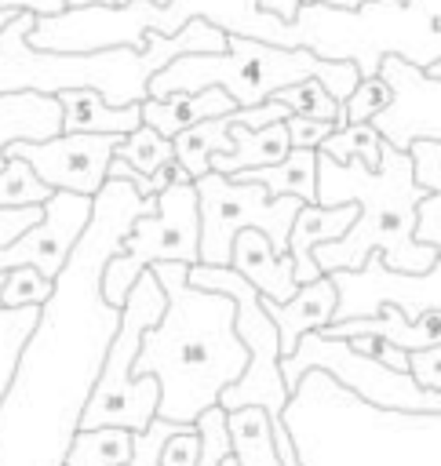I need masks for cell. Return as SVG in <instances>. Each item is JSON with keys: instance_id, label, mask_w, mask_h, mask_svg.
I'll list each match as a JSON object with an SVG mask.
<instances>
[{"instance_id": "1", "label": "cell", "mask_w": 441, "mask_h": 466, "mask_svg": "<svg viewBox=\"0 0 441 466\" xmlns=\"http://www.w3.org/2000/svg\"><path fill=\"white\" fill-rule=\"evenodd\" d=\"M153 211L157 197L146 200L120 178H106L91 197L87 229L55 277V291L40 306V320L0 400V466L66 462L102 357L120 324V309L102 299V269L131 222Z\"/></svg>"}, {"instance_id": "2", "label": "cell", "mask_w": 441, "mask_h": 466, "mask_svg": "<svg viewBox=\"0 0 441 466\" xmlns=\"http://www.w3.org/2000/svg\"><path fill=\"white\" fill-rule=\"evenodd\" d=\"M149 269L164 288V313L142 335L131 379H157V419L193 426L241 379L248 350L233 331V302L226 295L190 288V266L182 262H157Z\"/></svg>"}, {"instance_id": "3", "label": "cell", "mask_w": 441, "mask_h": 466, "mask_svg": "<svg viewBox=\"0 0 441 466\" xmlns=\"http://www.w3.org/2000/svg\"><path fill=\"white\" fill-rule=\"evenodd\" d=\"M426 197L412 182L408 153L383 142L379 171H368L361 160L335 164L317 153V204H357L354 226L332 240L313 248V262L321 273H357L368 255H379L383 269L423 277L441 255L412 237L415 208Z\"/></svg>"}, {"instance_id": "4", "label": "cell", "mask_w": 441, "mask_h": 466, "mask_svg": "<svg viewBox=\"0 0 441 466\" xmlns=\"http://www.w3.org/2000/svg\"><path fill=\"white\" fill-rule=\"evenodd\" d=\"M36 25L33 11H18L0 33V95L36 91L58 95L69 87H91L109 106H131L149 98V76L182 55H222L226 33L208 25L204 18L186 22L175 36H146L142 51L109 47L91 55H58L29 47V33Z\"/></svg>"}, {"instance_id": "5", "label": "cell", "mask_w": 441, "mask_h": 466, "mask_svg": "<svg viewBox=\"0 0 441 466\" xmlns=\"http://www.w3.org/2000/svg\"><path fill=\"white\" fill-rule=\"evenodd\" d=\"M266 44L350 62L357 76H375L383 58H401L426 73L441 62V0H368L357 11L299 4L292 22L273 18Z\"/></svg>"}, {"instance_id": "6", "label": "cell", "mask_w": 441, "mask_h": 466, "mask_svg": "<svg viewBox=\"0 0 441 466\" xmlns=\"http://www.w3.org/2000/svg\"><path fill=\"white\" fill-rule=\"evenodd\" d=\"M321 80V87L343 106L357 87V69L350 62H324L303 47H273L248 36H230L222 55H182L149 76V98H168L175 91L222 87L237 109L273 98L281 87L299 80Z\"/></svg>"}, {"instance_id": "7", "label": "cell", "mask_w": 441, "mask_h": 466, "mask_svg": "<svg viewBox=\"0 0 441 466\" xmlns=\"http://www.w3.org/2000/svg\"><path fill=\"white\" fill-rule=\"evenodd\" d=\"M164 313V288L153 277V269H142L138 280L131 284V291L124 295L120 306V324L109 339V350L102 357L95 390L84 404L80 415V430H102V426H117L128 433L146 430L157 419V400H160V386L153 375L131 379L142 335L160 320Z\"/></svg>"}, {"instance_id": "8", "label": "cell", "mask_w": 441, "mask_h": 466, "mask_svg": "<svg viewBox=\"0 0 441 466\" xmlns=\"http://www.w3.org/2000/svg\"><path fill=\"white\" fill-rule=\"evenodd\" d=\"M190 288L200 291H219L233 302V331L248 350V368L241 371V379L233 386L222 390L219 408L222 411H237V408H262L270 422H281L288 411V386L281 379V339L273 320L262 309L259 291L237 277L230 266H190L186 269Z\"/></svg>"}, {"instance_id": "9", "label": "cell", "mask_w": 441, "mask_h": 466, "mask_svg": "<svg viewBox=\"0 0 441 466\" xmlns=\"http://www.w3.org/2000/svg\"><path fill=\"white\" fill-rule=\"evenodd\" d=\"M157 262H200V215H197V189L193 182H175L157 193V211L131 222L128 237L113 251L102 269V299L109 306H124V295L138 280L142 269Z\"/></svg>"}, {"instance_id": "10", "label": "cell", "mask_w": 441, "mask_h": 466, "mask_svg": "<svg viewBox=\"0 0 441 466\" xmlns=\"http://www.w3.org/2000/svg\"><path fill=\"white\" fill-rule=\"evenodd\" d=\"M197 215H200V266H230L233 237L244 229H259L277 255L288 251L292 218L303 200L295 197H266L255 182H237L219 171L193 178Z\"/></svg>"}, {"instance_id": "11", "label": "cell", "mask_w": 441, "mask_h": 466, "mask_svg": "<svg viewBox=\"0 0 441 466\" xmlns=\"http://www.w3.org/2000/svg\"><path fill=\"white\" fill-rule=\"evenodd\" d=\"M310 371L335 375L346 390H354L361 400L383 408V411H405V415H441V390H419L408 371H390L375 357H361L350 350L346 339H324L321 331H310L299 339L295 353L281 360V379L288 393L303 386Z\"/></svg>"}, {"instance_id": "12", "label": "cell", "mask_w": 441, "mask_h": 466, "mask_svg": "<svg viewBox=\"0 0 441 466\" xmlns=\"http://www.w3.org/2000/svg\"><path fill=\"white\" fill-rule=\"evenodd\" d=\"M328 277L339 295L332 324L354 317H375L379 306H397L408 320L426 309H441V258L423 277H405L383 269L379 255H368L357 273H328Z\"/></svg>"}, {"instance_id": "13", "label": "cell", "mask_w": 441, "mask_h": 466, "mask_svg": "<svg viewBox=\"0 0 441 466\" xmlns=\"http://www.w3.org/2000/svg\"><path fill=\"white\" fill-rule=\"evenodd\" d=\"M120 135H55L47 142H11L4 157H22L47 189L95 197L106 186Z\"/></svg>"}, {"instance_id": "14", "label": "cell", "mask_w": 441, "mask_h": 466, "mask_svg": "<svg viewBox=\"0 0 441 466\" xmlns=\"http://www.w3.org/2000/svg\"><path fill=\"white\" fill-rule=\"evenodd\" d=\"M87 218H91V197H77L62 189L51 193V200L44 204V218L29 226L22 237H15L7 248H0V273L29 266L40 277L55 280L69 262L80 233L87 229Z\"/></svg>"}, {"instance_id": "15", "label": "cell", "mask_w": 441, "mask_h": 466, "mask_svg": "<svg viewBox=\"0 0 441 466\" xmlns=\"http://www.w3.org/2000/svg\"><path fill=\"white\" fill-rule=\"evenodd\" d=\"M379 76L390 87L386 109L375 113V120H372L379 138L401 153L415 138L441 142V80L405 66L401 58H383Z\"/></svg>"}, {"instance_id": "16", "label": "cell", "mask_w": 441, "mask_h": 466, "mask_svg": "<svg viewBox=\"0 0 441 466\" xmlns=\"http://www.w3.org/2000/svg\"><path fill=\"white\" fill-rule=\"evenodd\" d=\"M335 302H339V295H335V284H332L328 273L317 277V280H310V284H299V291L288 302H266L262 299V309L273 320L277 339H281V360L295 353V346H299L303 335L321 331V328L332 324Z\"/></svg>"}, {"instance_id": "17", "label": "cell", "mask_w": 441, "mask_h": 466, "mask_svg": "<svg viewBox=\"0 0 441 466\" xmlns=\"http://www.w3.org/2000/svg\"><path fill=\"white\" fill-rule=\"evenodd\" d=\"M230 269L237 277H244L259 299L266 302H288L299 284H295V266L292 255H277L273 244L259 233V229H244L233 237V251H230Z\"/></svg>"}, {"instance_id": "18", "label": "cell", "mask_w": 441, "mask_h": 466, "mask_svg": "<svg viewBox=\"0 0 441 466\" xmlns=\"http://www.w3.org/2000/svg\"><path fill=\"white\" fill-rule=\"evenodd\" d=\"M193 18H204L208 25L222 29L226 36H248V40L266 44V33L277 15L262 11L259 0H168L164 4L168 36H175Z\"/></svg>"}, {"instance_id": "19", "label": "cell", "mask_w": 441, "mask_h": 466, "mask_svg": "<svg viewBox=\"0 0 441 466\" xmlns=\"http://www.w3.org/2000/svg\"><path fill=\"white\" fill-rule=\"evenodd\" d=\"M357 218V204H303L299 215L292 218V233H288V255L295 266V284H310L317 277H324L313 262V248L339 240Z\"/></svg>"}, {"instance_id": "20", "label": "cell", "mask_w": 441, "mask_h": 466, "mask_svg": "<svg viewBox=\"0 0 441 466\" xmlns=\"http://www.w3.org/2000/svg\"><path fill=\"white\" fill-rule=\"evenodd\" d=\"M62 109V135H131L142 127V102L109 106L91 87H69L55 95Z\"/></svg>"}, {"instance_id": "21", "label": "cell", "mask_w": 441, "mask_h": 466, "mask_svg": "<svg viewBox=\"0 0 441 466\" xmlns=\"http://www.w3.org/2000/svg\"><path fill=\"white\" fill-rule=\"evenodd\" d=\"M237 113V102L222 91V87H204V91H175L168 98H146L142 102V124L153 127L164 138H175L179 131L215 120V116H230Z\"/></svg>"}, {"instance_id": "22", "label": "cell", "mask_w": 441, "mask_h": 466, "mask_svg": "<svg viewBox=\"0 0 441 466\" xmlns=\"http://www.w3.org/2000/svg\"><path fill=\"white\" fill-rule=\"evenodd\" d=\"M62 135V109L51 95L15 91L0 95V167L11 142H47Z\"/></svg>"}, {"instance_id": "23", "label": "cell", "mask_w": 441, "mask_h": 466, "mask_svg": "<svg viewBox=\"0 0 441 466\" xmlns=\"http://www.w3.org/2000/svg\"><path fill=\"white\" fill-rule=\"evenodd\" d=\"M233 178L262 186L266 197H295L303 204H317V149H288L284 160L237 171Z\"/></svg>"}, {"instance_id": "24", "label": "cell", "mask_w": 441, "mask_h": 466, "mask_svg": "<svg viewBox=\"0 0 441 466\" xmlns=\"http://www.w3.org/2000/svg\"><path fill=\"white\" fill-rule=\"evenodd\" d=\"M230 138H233V153L230 157H211V171L233 178L237 171H248V167H266V164H277L288 157V131L284 124H270L262 131H248L233 120L230 113Z\"/></svg>"}, {"instance_id": "25", "label": "cell", "mask_w": 441, "mask_h": 466, "mask_svg": "<svg viewBox=\"0 0 441 466\" xmlns=\"http://www.w3.org/2000/svg\"><path fill=\"white\" fill-rule=\"evenodd\" d=\"M175 146V164L193 178L211 171V157H230L233 153V138H230V116H215L204 124H193L186 131H179L171 138Z\"/></svg>"}, {"instance_id": "26", "label": "cell", "mask_w": 441, "mask_h": 466, "mask_svg": "<svg viewBox=\"0 0 441 466\" xmlns=\"http://www.w3.org/2000/svg\"><path fill=\"white\" fill-rule=\"evenodd\" d=\"M226 430H230V455L237 466H281L270 419L262 408L226 411Z\"/></svg>"}, {"instance_id": "27", "label": "cell", "mask_w": 441, "mask_h": 466, "mask_svg": "<svg viewBox=\"0 0 441 466\" xmlns=\"http://www.w3.org/2000/svg\"><path fill=\"white\" fill-rule=\"evenodd\" d=\"M131 455V433L117 426L77 430L62 466H124Z\"/></svg>"}, {"instance_id": "28", "label": "cell", "mask_w": 441, "mask_h": 466, "mask_svg": "<svg viewBox=\"0 0 441 466\" xmlns=\"http://www.w3.org/2000/svg\"><path fill=\"white\" fill-rule=\"evenodd\" d=\"M321 157L335 160V164H350V160H361L368 171H379V160H383V138L372 124H343L335 127L321 146H317Z\"/></svg>"}, {"instance_id": "29", "label": "cell", "mask_w": 441, "mask_h": 466, "mask_svg": "<svg viewBox=\"0 0 441 466\" xmlns=\"http://www.w3.org/2000/svg\"><path fill=\"white\" fill-rule=\"evenodd\" d=\"M117 160H124L128 167H135L138 175H146V178H153L164 164H171L175 160V146H171V138H164V135H157L153 127H138V131H131V135H124L120 138V146H117V153H113Z\"/></svg>"}, {"instance_id": "30", "label": "cell", "mask_w": 441, "mask_h": 466, "mask_svg": "<svg viewBox=\"0 0 441 466\" xmlns=\"http://www.w3.org/2000/svg\"><path fill=\"white\" fill-rule=\"evenodd\" d=\"M55 189H47L22 157H4L0 167V208H44Z\"/></svg>"}, {"instance_id": "31", "label": "cell", "mask_w": 441, "mask_h": 466, "mask_svg": "<svg viewBox=\"0 0 441 466\" xmlns=\"http://www.w3.org/2000/svg\"><path fill=\"white\" fill-rule=\"evenodd\" d=\"M273 102H281L292 116H310V120H332V124H339V113H343V106L321 87V80H299V84H292V87H281L277 95H273Z\"/></svg>"}, {"instance_id": "32", "label": "cell", "mask_w": 441, "mask_h": 466, "mask_svg": "<svg viewBox=\"0 0 441 466\" xmlns=\"http://www.w3.org/2000/svg\"><path fill=\"white\" fill-rule=\"evenodd\" d=\"M386 102H390L386 80L379 73L375 76H361L357 87L350 91V98L343 102V113H339V124L335 127H343V124H372L375 113L386 109Z\"/></svg>"}, {"instance_id": "33", "label": "cell", "mask_w": 441, "mask_h": 466, "mask_svg": "<svg viewBox=\"0 0 441 466\" xmlns=\"http://www.w3.org/2000/svg\"><path fill=\"white\" fill-rule=\"evenodd\" d=\"M55 291V280L40 277L36 269L29 266H18V269H7L4 273V284H0V306L15 309V306H44Z\"/></svg>"}, {"instance_id": "34", "label": "cell", "mask_w": 441, "mask_h": 466, "mask_svg": "<svg viewBox=\"0 0 441 466\" xmlns=\"http://www.w3.org/2000/svg\"><path fill=\"white\" fill-rule=\"evenodd\" d=\"M197 437H200V455L197 466H222L230 459V430H226V411L215 404L208 408L197 422Z\"/></svg>"}, {"instance_id": "35", "label": "cell", "mask_w": 441, "mask_h": 466, "mask_svg": "<svg viewBox=\"0 0 441 466\" xmlns=\"http://www.w3.org/2000/svg\"><path fill=\"white\" fill-rule=\"evenodd\" d=\"M182 430H186V426H179V422L153 419L146 430L131 433V455H128L124 466H160V451H164V444H168L175 433H182Z\"/></svg>"}, {"instance_id": "36", "label": "cell", "mask_w": 441, "mask_h": 466, "mask_svg": "<svg viewBox=\"0 0 441 466\" xmlns=\"http://www.w3.org/2000/svg\"><path fill=\"white\" fill-rule=\"evenodd\" d=\"M405 153L412 160V182L426 193H441V142L415 138V142H408Z\"/></svg>"}, {"instance_id": "37", "label": "cell", "mask_w": 441, "mask_h": 466, "mask_svg": "<svg viewBox=\"0 0 441 466\" xmlns=\"http://www.w3.org/2000/svg\"><path fill=\"white\" fill-rule=\"evenodd\" d=\"M412 237L441 255V193H426L415 208V229Z\"/></svg>"}, {"instance_id": "38", "label": "cell", "mask_w": 441, "mask_h": 466, "mask_svg": "<svg viewBox=\"0 0 441 466\" xmlns=\"http://www.w3.org/2000/svg\"><path fill=\"white\" fill-rule=\"evenodd\" d=\"M284 131H288V146L292 149H317L335 131V124L332 120H310V116H288Z\"/></svg>"}, {"instance_id": "39", "label": "cell", "mask_w": 441, "mask_h": 466, "mask_svg": "<svg viewBox=\"0 0 441 466\" xmlns=\"http://www.w3.org/2000/svg\"><path fill=\"white\" fill-rule=\"evenodd\" d=\"M408 375L419 390H430V393L441 390V346L408 353Z\"/></svg>"}, {"instance_id": "40", "label": "cell", "mask_w": 441, "mask_h": 466, "mask_svg": "<svg viewBox=\"0 0 441 466\" xmlns=\"http://www.w3.org/2000/svg\"><path fill=\"white\" fill-rule=\"evenodd\" d=\"M197 455H200V437H197V426H186L182 433H175L164 451H160V466H197Z\"/></svg>"}, {"instance_id": "41", "label": "cell", "mask_w": 441, "mask_h": 466, "mask_svg": "<svg viewBox=\"0 0 441 466\" xmlns=\"http://www.w3.org/2000/svg\"><path fill=\"white\" fill-rule=\"evenodd\" d=\"M40 218H44V208H0V248H7Z\"/></svg>"}, {"instance_id": "42", "label": "cell", "mask_w": 441, "mask_h": 466, "mask_svg": "<svg viewBox=\"0 0 441 466\" xmlns=\"http://www.w3.org/2000/svg\"><path fill=\"white\" fill-rule=\"evenodd\" d=\"M375 360H379V364H386L390 371H408V353H405L401 346L386 342V339H379V342H375Z\"/></svg>"}, {"instance_id": "43", "label": "cell", "mask_w": 441, "mask_h": 466, "mask_svg": "<svg viewBox=\"0 0 441 466\" xmlns=\"http://www.w3.org/2000/svg\"><path fill=\"white\" fill-rule=\"evenodd\" d=\"M259 7L270 11V15H277L281 22H292L295 11H299V0H259Z\"/></svg>"}, {"instance_id": "44", "label": "cell", "mask_w": 441, "mask_h": 466, "mask_svg": "<svg viewBox=\"0 0 441 466\" xmlns=\"http://www.w3.org/2000/svg\"><path fill=\"white\" fill-rule=\"evenodd\" d=\"M313 4H328V7H335V11H357V7L368 4V0H313Z\"/></svg>"}, {"instance_id": "45", "label": "cell", "mask_w": 441, "mask_h": 466, "mask_svg": "<svg viewBox=\"0 0 441 466\" xmlns=\"http://www.w3.org/2000/svg\"><path fill=\"white\" fill-rule=\"evenodd\" d=\"M91 4H109V0H66V7H91Z\"/></svg>"}, {"instance_id": "46", "label": "cell", "mask_w": 441, "mask_h": 466, "mask_svg": "<svg viewBox=\"0 0 441 466\" xmlns=\"http://www.w3.org/2000/svg\"><path fill=\"white\" fill-rule=\"evenodd\" d=\"M426 76H434V80H441V62H434V66L426 69Z\"/></svg>"}, {"instance_id": "47", "label": "cell", "mask_w": 441, "mask_h": 466, "mask_svg": "<svg viewBox=\"0 0 441 466\" xmlns=\"http://www.w3.org/2000/svg\"><path fill=\"white\" fill-rule=\"evenodd\" d=\"M222 466H237V462H233V455H230V459H226V462H222Z\"/></svg>"}, {"instance_id": "48", "label": "cell", "mask_w": 441, "mask_h": 466, "mask_svg": "<svg viewBox=\"0 0 441 466\" xmlns=\"http://www.w3.org/2000/svg\"><path fill=\"white\" fill-rule=\"evenodd\" d=\"M299 4H313V0H299Z\"/></svg>"}, {"instance_id": "49", "label": "cell", "mask_w": 441, "mask_h": 466, "mask_svg": "<svg viewBox=\"0 0 441 466\" xmlns=\"http://www.w3.org/2000/svg\"><path fill=\"white\" fill-rule=\"evenodd\" d=\"M0 284H4V273H0Z\"/></svg>"}]
</instances>
